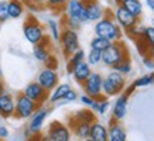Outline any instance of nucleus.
Instances as JSON below:
<instances>
[{
    "label": "nucleus",
    "instance_id": "nucleus-1",
    "mask_svg": "<svg viewBox=\"0 0 154 141\" xmlns=\"http://www.w3.org/2000/svg\"><path fill=\"white\" fill-rule=\"evenodd\" d=\"M95 34L99 37H105L110 41H120L123 37V30L113 19V13L107 10L106 14L95 24Z\"/></svg>",
    "mask_w": 154,
    "mask_h": 141
},
{
    "label": "nucleus",
    "instance_id": "nucleus-2",
    "mask_svg": "<svg viewBox=\"0 0 154 141\" xmlns=\"http://www.w3.org/2000/svg\"><path fill=\"white\" fill-rule=\"evenodd\" d=\"M129 58L127 47L120 41H113L109 47L102 52V62L106 66H115L119 62Z\"/></svg>",
    "mask_w": 154,
    "mask_h": 141
},
{
    "label": "nucleus",
    "instance_id": "nucleus-3",
    "mask_svg": "<svg viewBox=\"0 0 154 141\" xmlns=\"http://www.w3.org/2000/svg\"><path fill=\"white\" fill-rule=\"evenodd\" d=\"M23 34L24 38L27 40L30 44H38L45 38V30L42 27V24H40L35 17L28 16V19L26 20V23L23 26Z\"/></svg>",
    "mask_w": 154,
    "mask_h": 141
},
{
    "label": "nucleus",
    "instance_id": "nucleus-4",
    "mask_svg": "<svg viewBox=\"0 0 154 141\" xmlns=\"http://www.w3.org/2000/svg\"><path fill=\"white\" fill-rule=\"evenodd\" d=\"M40 107V104L35 103L34 100L27 98L24 93H19L16 96V107H14V117L20 118V120H27L31 117L37 109Z\"/></svg>",
    "mask_w": 154,
    "mask_h": 141
},
{
    "label": "nucleus",
    "instance_id": "nucleus-5",
    "mask_svg": "<svg viewBox=\"0 0 154 141\" xmlns=\"http://www.w3.org/2000/svg\"><path fill=\"white\" fill-rule=\"evenodd\" d=\"M60 44L61 50L65 58H68L69 55H72L76 50H79V37H78V31L72 30V28H64L61 31L60 37Z\"/></svg>",
    "mask_w": 154,
    "mask_h": 141
},
{
    "label": "nucleus",
    "instance_id": "nucleus-6",
    "mask_svg": "<svg viewBox=\"0 0 154 141\" xmlns=\"http://www.w3.org/2000/svg\"><path fill=\"white\" fill-rule=\"evenodd\" d=\"M102 80H103V78L100 74H98V72H91V75L88 76V79L85 80L81 86L84 88V92L88 94V96L100 100V99L106 98V96L102 93Z\"/></svg>",
    "mask_w": 154,
    "mask_h": 141
},
{
    "label": "nucleus",
    "instance_id": "nucleus-7",
    "mask_svg": "<svg viewBox=\"0 0 154 141\" xmlns=\"http://www.w3.org/2000/svg\"><path fill=\"white\" fill-rule=\"evenodd\" d=\"M48 113H50V109L44 107V106H40V107L35 110V112L31 114L30 117V122H28L27 126V131H26V136H38L42 130V126L45 123V118L48 117Z\"/></svg>",
    "mask_w": 154,
    "mask_h": 141
},
{
    "label": "nucleus",
    "instance_id": "nucleus-8",
    "mask_svg": "<svg viewBox=\"0 0 154 141\" xmlns=\"http://www.w3.org/2000/svg\"><path fill=\"white\" fill-rule=\"evenodd\" d=\"M65 17L78 20L84 24L88 21L86 19V10H85V0H68L65 4Z\"/></svg>",
    "mask_w": 154,
    "mask_h": 141
},
{
    "label": "nucleus",
    "instance_id": "nucleus-9",
    "mask_svg": "<svg viewBox=\"0 0 154 141\" xmlns=\"http://www.w3.org/2000/svg\"><path fill=\"white\" fill-rule=\"evenodd\" d=\"M48 141H69L71 140V128L60 122H52L48 127L47 136Z\"/></svg>",
    "mask_w": 154,
    "mask_h": 141
},
{
    "label": "nucleus",
    "instance_id": "nucleus-10",
    "mask_svg": "<svg viewBox=\"0 0 154 141\" xmlns=\"http://www.w3.org/2000/svg\"><path fill=\"white\" fill-rule=\"evenodd\" d=\"M113 19L119 26L122 27V30H130L131 27H134L136 24H139V17L133 16L131 13H129L125 7H122L120 4H117L115 13H113Z\"/></svg>",
    "mask_w": 154,
    "mask_h": 141
},
{
    "label": "nucleus",
    "instance_id": "nucleus-11",
    "mask_svg": "<svg viewBox=\"0 0 154 141\" xmlns=\"http://www.w3.org/2000/svg\"><path fill=\"white\" fill-rule=\"evenodd\" d=\"M23 93L26 94L27 98L31 99V100H34L35 103H38L40 106H42V104L45 103L48 100V96H50V92H47V90L44 89L37 80L28 83L27 86H26V89H24Z\"/></svg>",
    "mask_w": 154,
    "mask_h": 141
},
{
    "label": "nucleus",
    "instance_id": "nucleus-12",
    "mask_svg": "<svg viewBox=\"0 0 154 141\" xmlns=\"http://www.w3.org/2000/svg\"><path fill=\"white\" fill-rule=\"evenodd\" d=\"M37 82L41 85L47 92H51L54 88H55L58 82H60V76H58V72L52 68H44V69L40 70V74L37 76Z\"/></svg>",
    "mask_w": 154,
    "mask_h": 141
},
{
    "label": "nucleus",
    "instance_id": "nucleus-13",
    "mask_svg": "<svg viewBox=\"0 0 154 141\" xmlns=\"http://www.w3.org/2000/svg\"><path fill=\"white\" fill-rule=\"evenodd\" d=\"M129 94L126 92H122L117 94V99L112 109V118L116 122H122L123 118L126 117L127 114V103H129Z\"/></svg>",
    "mask_w": 154,
    "mask_h": 141
},
{
    "label": "nucleus",
    "instance_id": "nucleus-14",
    "mask_svg": "<svg viewBox=\"0 0 154 141\" xmlns=\"http://www.w3.org/2000/svg\"><path fill=\"white\" fill-rule=\"evenodd\" d=\"M14 107H16V98L9 92H3L0 94V117L10 118L14 117Z\"/></svg>",
    "mask_w": 154,
    "mask_h": 141
},
{
    "label": "nucleus",
    "instance_id": "nucleus-15",
    "mask_svg": "<svg viewBox=\"0 0 154 141\" xmlns=\"http://www.w3.org/2000/svg\"><path fill=\"white\" fill-rule=\"evenodd\" d=\"M85 10H86L88 21H95V23L106 14V10L96 0H85Z\"/></svg>",
    "mask_w": 154,
    "mask_h": 141
},
{
    "label": "nucleus",
    "instance_id": "nucleus-16",
    "mask_svg": "<svg viewBox=\"0 0 154 141\" xmlns=\"http://www.w3.org/2000/svg\"><path fill=\"white\" fill-rule=\"evenodd\" d=\"M50 41H51V38L45 35V38L42 40L41 42H38V44H34L33 47V55L34 58L37 59L38 62H45L50 54H51V50H50Z\"/></svg>",
    "mask_w": 154,
    "mask_h": 141
},
{
    "label": "nucleus",
    "instance_id": "nucleus-17",
    "mask_svg": "<svg viewBox=\"0 0 154 141\" xmlns=\"http://www.w3.org/2000/svg\"><path fill=\"white\" fill-rule=\"evenodd\" d=\"M127 134L126 130L120 126V122L110 118V126L107 128V141H126Z\"/></svg>",
    "mask_w": 154,
    "mask_h": 141
},
{
    "label": "nucleus",
    "instance_id": "nucleus-18",
    "mask_svg": "<svg viewBox=\"0 0 154 141\" xmlns=\"http://www.w3.org/2000/svg\"><path fill=\"white\" fill-rule=\"evenodd\" d=\"M71 130L74 131V134L79 140H88L89 138V131H91V123L82 122V120H75L71 117L69 120Z\"/></svg>",
    "mask_w": 154,
    "mask_h": 141
},
{
    "label": "nucleus",
    "instance_id": "nucleus-19",
    "mask_svg": "<svg viewBox=\"0 0 154 141\" xmlns=\"http://www.w3.org/2000/svg\"><path fill=\"white\" fill-rule=\"evenodd\" d=\"M91 72H92L91 65H89L86 61H82V62H79L78 65H75L74 68H72L71 75L74 76V79H75V82H76V83L82 85L85 80L88 79V76L91 75Z\"/></svg>",
    "mask_w": 154,
    "mask_h": 141
},
{
    "label": "nucleus",
    "instance_id": "nucleus-20",
    "mask_svg": "<svg viewBox=\"0 0 154 141\" xmlns=\"http://www.w3.org/2000/svg\"><path fill=\"white\" fill-rule=\"evenodd\" d=\"M89 140L92 141H107V128L99 122L91 123V131H89Z\"/></svg>",
    "mask_w": 154,
    "mask_h": 141
},
{
    "label": "nucleus",
    "instance_id": "nucleus-21",
    "mask_svg": "<svg viewBox=\"0 0 154 141\" xmlns=\"http://www.w3.org/2000/svg\"><path fill=\"white\" fill-rule=\"evenodd\" d=\"M71 89V86L68 83H58L51 90V94L48 96V100H50V103L54 104V103H58V102H62V99L64 96L66 94V92Z\"/></svg>",
    "mask_w": 154,
    "mask_h": 141
},
{
    "label": "nucleus",
    "instance_id": "nucleus-22",
    "mask_svg": "<svg viewBox=\"0 0 154 141\" xmlns=\"http://www.w3.org/2000/svg\"><path fill=\"white\" fill-rule=\"evenodd\" d=\"M119 4L122 7H125L133 16L139 17V19H140L141 14H143V4H141L140 0H119Z\"/></svg>",
    "mask_w": 154,
    "mask_h": 141
},
{
    "label": "nucleus",
    "instance_id": "nucleus-23",
    "mask_svg": "<svg viewBox=\"0 0 154 141\" xmlns=\"http://www.w3.org/2000/svg\"><path fill=\"white\" fill-rule=\"evenodd\" d=\"M7 11H9V19H20L24 14V3L21 0H9L7 2Z\"/></svg>",
    "mask_w": 154,
    "mask_h": 141
},
{
    "label": "nucleus",
    "instance_id": "nucleus-24",
    "mask_svg": "<svg viewBox=\"0 0 154 141\" xmlns=\"http://www.w3.org/2000/svg\"><path fill=\"white\" fill-rule=\"evenodd\" d=\"M123 89H120L117 85H115L109 78H103L102 80V93L106 96V98H113V96H117L119 93H122Z\"/></svg>",
    "mask_w": 154,
    "mask_h": 141
},
{
    "label": "nucleus",
    "instance_id": "nucleus-25",
    "mask_svg": "<svg viewBox=\"0 0 154 141\" xmlns=\"http://www.w3.org/2000/svg\"><path fill=\"white\" fill-rule=\"evenodd\" d=\"M85 52L84 50H76V51L72 54V55L68 56V64H66V70H68V74L71 75V72H72V68H74L75 65H78L79 62L85 61Z\"/></svg>",
    "mask_w": 154,
    "mask_h": 141
},
{
    "label": "nucleus",
    "instance_id": "nucleus-26",
    "mask_svg": "<svg viewBox=\"0 0 154 141\" xmlns=\"http://www.w3.org/2000/svg\"><path fill=\"white\" fill-rule=\"evenodd\" d=\"M47 27H48V31H50V38L52 41L55 42H60V37H61V27H60V23L57 20H52L50 19L47 21Z\"/></svg>",
    "mask_w": 154,
    "mask_h": 141
},
{
    "label": "nucleus",
    "instance_id": "nucleus-27",
    "mask_svg": "<svg viewBox=\"0 0 154 141\" xmlns=\"http://www.w3.org/2000/svg\"><path fill=\"white\" fill-rule=\"evenodd\" d=\"M110 44H112L110 40H107V38H105V37H99V35H96V37L92 38V41H91V48H92V50H98V51L103 52L107 47H109V45H110Z\"/></svg>",
    "mask_w": 154,
    "mask_h": 141
},
{
    "label": "nucleus",
    "instance_id": "nucleus-28",
    "mask_svg": "<svg viewBox=\"0 0 154 141\" xmlns=\"http://www.w3.org/2000/svg\"><path fill=\"white\" fill-rule=\"evenodd\" d=\"M72 118L75 120H82V122H88L92 123L96 120V116H95V112H92L91 109H84V110H79L76 112V114L72 116Z\"/></svg>",
    "mask_w": 154,
    "mask_h": 141
},
{
    "label": "nucleus",
    "instance_id": "nucleus-29",
    "mask_svg": "<svg viewBox=\"0 0 154 141\" xmlns=\"http://www.w3.org/2000/svg\"><path fill=\"white\" fill-rule=\"evenodd\" d=\"M85 61L88 62L91 66H96L102 62V52L98 51V50H92L88 52V55L85 56Z\"/></svg>",
    "mask_w": 154,
    "mask_h": 141
},
{
    "label": "nucleus",
    "instance_id": "nucleus-30",
    "mask_svg": "<svg viewBox=\"0 0 154 141\" xmlns=\"http://www.w3.org/2000/svg\"><path fill=\"white\" fill-rule=\"evenodd\" d=\"M154 83V74H149V75H143L140 78H137L136 80H133V86L136 89L137 88H146V86H150V85Z\"/></svg>",
    "mask_w": 154,
    "mask_h": 141
},
{
    "label": "nucleus",
    "instance_id": "nucleus-31",
    "mask_svg": "<svg viewBox=\"0 0 154 141\" xmlns=\"http://www.w3.org/2000/svg\"><path fill=\"white\" fill-rule=\"evenodd\" d=\"M112 69L117 70V72H120L122 75H129L131 72V62H130V58H127V59H125V61L119 62V64H116L115 66H112Z\"/></svg>",
    "mask_w": 154,
    "mask_h": 141
},
{
    "label": "nucleus",
    "instance_id": "nucleus-32",
    "mask_svg": "<svg viewBox=\"0 0 154 141\" xmlns=\"http://www.w3.org/2000/svg\"><path fill=\"white\" fill-rule=\"evenodd\" d=\"M141 38L147 42V45H149L150 48H154V27L153 26H151V27H146Z\"/></svg>",
    "mask_w": 154,
    "mask_h": 141
},
{
    "label": "nucleus",
    "instance_id": "nucleus-33",
    "mask_svg": "<svg viewBox=\"0 0 154 141\" xmlns=\"http://www.w3.org/2000/svg\"><path fill=\"white\" fill-rule=\"evenodd\" d=\"M144 30H146V27H143L141 24H136L134 27H131L130 30H127V33L130 34L129 37H131L133 40H137V38H140L141 35H143Z\"/></svg>",
    "mask_w": 154,
    "mask_h": 141
},
{
    "label": "nucleus",
    "instance_id": "nucleus-34",
    "mask_svg": "<svg viewBox=\"0 0 154 141\" xmlns=\"http://www.w3.org/2000/svg\"><path fill=\"white\" fill-rule=\"evenodd\" d=\"M62 21H64V26H65L66 28H72V30H76V31H78V30L81 28V26H82L81 21L74 20V19H69V17H65V16H64Z\"/></svg>",
    "mask_w": 154,
    "mask_h": 141
},
{
    "label": "nucleus",
    "instance_id": "nucleus-35",
    "mask_svg": "<svg viewBox=\"0 0 154 141\" xmlns=\"http://www.w3.org/2000/svg\"><path fill=\"white\" fill-rule=\"evenodd\" d=\"M66 2L68 0H47V6L50 7V9L52 10H61V9H64L66 4Z\"/></svg>",
    "mask_w": 154,
    "mask_h": 141
},
{
    "label": "nucleus",
    "instance_id": "nucleus-36",
    "mask_svg": "<svg viewBox=\"0 0 154 141\" xmlns=\"http://www.w3.org/2000/svg\"><path fill=\"white\" fill-rule=\"evenodd\" d=\"M134 41H136V44H137V50H139V52H140L141 55H146V54H149L151 48L147 45V42H146L143 38L140 37V38H137V40H134Z\"/></svg>",
    "mask_w": 154,
    "mask_h": 141
},
{
    "label": "nucleus",
    "instance_id": "nucleus-37",
    "mask_svg": "<svg viewBox=\"0 0 154 141\" xmlns=\"http://www.w3.org/2000/svg\"><path fill=\"white\" fill-rule=\"evenodd\" d=\"M110 109V102L107 100V98L105 99H100L99 100V107H98V114H100V116H105L107 113V110Z\"/></svg>",
    "mask_w": 154,
    "mask_h": 141
},
{
    "label": "nucleus",
    "instance_id": "nucleus-38",
    "mask_svg": "<svg viewBox=\"0 0 154 141\" xmlns=\"http://www.w3.org/2000/svg\"><path fill=\"white\" fill-rule=\"evenodd\" d=\"M0 20L5 23L9 20V11H7V2H0Z\"/></svg>",
    "mask_w": 154,
    "mask_h": 141
},
{
    "label": "nucleus",
    "instance_id": "nucleus-39",
    "mask_svg": "<svg viewBox=\"0 0 154 141\" xmlns=\"http://www.w3.org/2000/svg\"><path fill=\"white\" fill-rule=\"evenodd\" d=\"M76 99H78V94H76V92H75V90L71 88V89L66 92L65 96H64L62 102H65V103H72V102H75Z\"/></svg>",
    "mask_w": 154,
    "mask_h": 141
},
{
    "label": "nucleus",
    "instance_id": "nucleus-40",
    "mask_svg": "<svg viewBox=\"0 0 154 141\" xmlns=\"http://www.w3.org/2000/svg\"><path fill=\"white\" fill-rule=\"evenodd\" d=\"M44 65L47 66V68H52V69H57V66H58V59L55 58V55L50 54V56H48L47 59H45V62H44Z\"/></svg>",
    "mask_w": 154,
    "mask_h": 141
},
{
    "label": "nucleus",
    "instance_id": "nucleus-41",
    "mask_svg": "<svg viewBox=\"0 0 154 141\" xmlns=\"http://www.w3.org/2000/svg\"><path fill=\"white\" fill-rule=\"evenodd\" d=\"M143 65L147 68V69H154V59L150 56V54H146L143 55Z\"/></svg>",
    "mask_w": 154,
    "mask_h": 141
},
{
    "label": "nucleus",
    "instance_id": "nucleus-42",
    "mask_svg": "<svg viewBox=\"0 0 154 141\" xmlns=\"http://www.w3.org/2000/svg\"><path fill=\"white\" fill-rule=\"evenodd\" d=\"M9 137V128L5 126V123H3V118L0 117V138L2 140H5Z\"/></svg>",
    "mask_w": 154,
    "mask_h": 141
},
{
    "label": "nucleus",
    "instance_id": "nucleus-43",
    "mask_svg": "<svg viewBox=\"0 0 154 141\" xmlns=\"http://www.w3.org/2000/svg\"><path fill=\"white\" fill-rule=\"evenodd\" d=\"M79 100H81V103H82V104H85V106H88V107H89V106L92 104V102H94L95 99L91 98V96H88L86 93H84V94H82V96L79 98Z\"/></svg>",
    "mask_w": 154,
    "mask_h": 141
},
{
    "label": "nucleus",
    "instance_id": "nucleus-44",
    "mask_svg": "<svg viewBox=\"0 0 154 141\" xmlns=\"http://www.w3.org/2000/svg\"><path fill=\"white\" fill-rule=\"evenodd\" d=\"M31 2H33L34 4H37L38 7H40V6H44V4H47V0H31Z\"/></svg>",
    "mask_w": 154,
    "mask_h": 141
},
{
    "label": "nucleus",
    "instance_id": "nucleus-45",
    "mask_svg": "<svg viewBox=\"0 0 154 141\" xmlns=\"http://www.w3.org/2000/svg\"><path fill=\"white\" fill-rule=\"evenodd\" d=\"M146 4L150 7V10L154 11V0H146Z\"/></svg>",
    "mask_w": 154,
    "mask_h": 141
},
{
    "label": "nucleus",
    "instance_id": "nucleus-46",
    "mask_svg": "<svg viewBox=\"0 0 154 141\" xmlns=\"http://www.w3.org/2000/svg\"><path fill=\"white\" fill-rule=\"evenodd\" d=\"M5 92V83H3V80H2V78H0V94Z\"/></svg>",
    "mask_w": 154,
    "mask_h": 141
},
{
    "label": "nucleus",
    "instance_id": "nucleus-47",
    "mask_svg": "<svg viewBox=\"0 0 154 141\" xmlns=\"http://www.w3.org/2000/svg\"><path fill=\"white\" fill-rule=\"evenodd\" d=\"M149 54H150V56H151V58H153V59H154V48H151V50H150V52H149Z\"/></svg>",
    "mask_w": 154,
    "mask_h": 141
},
{
    "label": "nucleus",
    "instance_id": "nucleus-48",
    "mask_svg": "<svg viewBox=\"0 0 154 141\" xmlns=\"http://www.w3.org/2000/svg\"><path fill=\"white\" fill-rule=\"evenodd\" d=\"M2 24H3V21H2V20H0V30H2Z\"/></svg>",
    "mask_w": 154,
    "mask_h": 141
},
{
    "label": "nucleus",
    "instance_id": "nucleus-49",
    "mask_svg": "<svg viewBox=\"0 0 154 141\" xmlns=\"http://www.w3.org/2000/svg\"><path fill=\"white\" fill-rule=\"evenodd\" d=\"M115 3H116V6L119 4V0H115Z\"/></svg>",
    "mask_w": 154,
    "mask_h": 141
},
{
    "label": "nucleus",
    "instance_id": "nucleus-50",
    "mask_svg": "<svg viewBox=\"0 0 154 141\" xmlns=\"http://www.w3.org/2000/svg\"><path fill=\"white\" fill-rule=\"evenodd\" d=\"M0 78H2V66H0Z\"/></svg>",
    "mask_w": 154,
    "mask_h": 141
},
{
    "label": "nucleus",
    "instance_id": "nucleus-51",
    "mask_svg": "<svg viewBox=\"0 0 154 141\" xmlns=\"http://www.w3.org/2000/svg\"><path fill=\"white\" fill-rule=\"evenodd\" d=\"M153 27H154V17H153Z\"/></svg>",
    "mask_w": 154,
    "mask_h": 141
}]
</instances>
